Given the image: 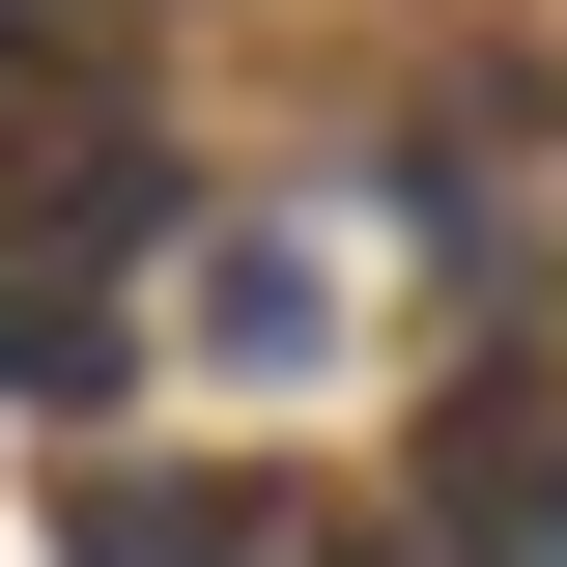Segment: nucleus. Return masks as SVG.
<instances>
[{
	"mask_svg": "<svg viewBox=\"0 0 567 567\" xmlns=\"http://www.w3.org/2000/svg\"><path fill=\"white\" fill-rule=\"evenodd\" d=\"M425 483H454V511H567V398H539V369H483V398H454V454H425Z\"/></svg>",
	"mask_w": 567,
	"mask_h": 567,
	"instance_id": "obj_1",
	"label": "nucleus"
},
{
	"mask_svg": "<svg viewBox=\"0 0 567 567\" xmlns=\"http://www.w3.org/2000/svg\"><path fill=\"white\" fill-rule=\"evenodd\" d=\"M29 171H85V199H142L114 142H85V114H58V58H29V29H0V199H29Z\"/></svg>",
	"mask_w": 567,
	"mask_h": 567,
	"instance_id": "obj_2",
	"label": "nucleus"
}]
</instances>
